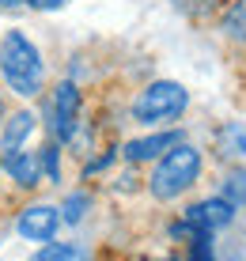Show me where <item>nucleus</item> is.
Returning <instances> with one entry per match:
<instances>
[{"label": "nucleus", "mask_w": 246, "mask_h": 261, "mask_svg": "<svg viewBox=\"0 0 246 261\" xmlns=\"http://www.w3.org/2000/svg\"><path fill=\"white\" fill-rule=\"evenodd\" d=\"M189 106V91L175 80H156V84H148L140 95H136L133 102V121L140 125H170L178 121L182 114H186Z\"/></svg>", "instance_id": "nucleus-3"}, {"label": "nucleus", "mask_w": 246, "mask_h": 261, "mask_svg": "<svg viewBox=\"0 0 246 261\" xmlns=\"http://www.w3.org/2000/svg\"><path fill=\"white\" fill-rule=\"evenodd\" d=\"M0 72H4L8 87L19 98H34L42 91V53L34 49V42L19 31H8L0 38Z\"/></svg>", "instance_id": "nucleus-2"}, {"label": "nucleus", "mask_w": 246, "mask_h": 261, "mask_svg": "<svg viewBox=\"0 0 246 261\" xmlns=\"http://www.w3.org/2000/svg\"><path fill=\"white\" fill-rule=\"evenodd\" d=\"M61 227V208L50 201H34L27 204V208H19V216H15V231H19V239L27 242H53V235H57Z\"/></svg>", "instance_id": "nucleus-5"}, {"label": "nucleus", "mask_w": 246, "mask_h": 261, "mask_svg": "<svg viewBox=\"0 0 246 261\" xmlns=\"http://www.w3.org/2000/svg\"><path fill=\"white\" fill-rule=\"evenodd\" d=\"M159 261H182V257H159Z\"/></svg>", "instance_id": "nucleus-20"}, {"label": "nucleus", "mask_w": 246, "mask_h": 261, "mask_svg": "<svg viewBox=\"0 0 246 261\" xmlns=\"http://www.w3.org/2000/svg\"><path fill=\"white\" fill-rule=\"evenodd\" d=\"M27 261H91L80 242H42Z\"/></svg>", "instance_id": "nucleus-12"}, {"label": "nucleus", "mask_w": 246, "mask_h": 261, "mask_svg": "<svg viewBox=\"0 0 246 261\" xmlns=\"http://www.w3.org/2000/svg\"><path fill=\"white\" fill-rule=\"evenodd\" d=\"M0 167L8 170V178H12L19 190H38V182L45 178V170H42V151H8L4 159H0Z\"/></svg>", "instance_id": "nucleus-7"}, {"label": "nucleus", "mask_w": 246, "mask_h": 261, "mask_svg": "<svg viewBox=\"0 0 246 261\" xmlns=\"http://www.w3.org/2000/svg\"><path fill=\"white\" fill-rule=\"evenodd\" d=\"M220 197H224V201H231L235 208H246V170H242V167L224 170V178H220Z\"/></svg>", "instance_id": "nucleus-13"}, {"label": "nucleus", "mask_w": 246, "mask_h": 261, "mask_svg": "<svg viewBox=\"0 0 246 261\" xmlns=\"http://www.w3.org/2000/svg\"><path fill=\"white\" fill-rule=\"evenodd\" d=\"M87 208H91V193H84V190L68 193L65 204H61V223H80L87 216Z\"/></svg>", "instance_id": "nucleus-14"}, {"label": "nucleus", "mask_w": 246, "mask_h": 261, "mask_svg": "<svg viewBox=\"0 0 246 261\" xmlns=\"http://www.w3.org/2000/svg\"><path fill=\"white\" fill-rule=\"evenodd\" d=\"M0 121H4V98H0Z\"/></svg>", "instance_id": "nucleus-19"}, {"label": "nucleus", "mask_w": 246, "mask_h": 261, "mask_svg": "<svg viewBox=\"0 0 246 261\" xmlns=\"http://www.w3.org/2000/svg\"><path fill=\"white\" fill-rule=\"evenodd\" d=\"M201 174H205L201 148L178 140L170 151H163V155L156 159V170H152V178H148V193L156 197L159 204L178 201L182 193H189L197 186V178H201Z\"/></svg>", "instance_id": "nucleus-1"}, {"label": "nucleus", "mask_w": 246, "mask_h": 261, "mask_svg": "<svg viewBox=\"0 0 246 261\" xmlns=\"http://www.w3.org/2000/svg\"><path fill=\"white\" fill-rule=\"evenodd\" d=\"M182 140V133H152V137H136L125 144V163H152V159H159L163 151H170L175 144Z\"/></svg>", "instance_id": "nucleus-8"}, {"label": "nucleus", "mask_w": 246, "mask_h": 261, "mask_svg": "<svg viewBox=\"0 0 246 261\" xmlns=\"http://www.w3.org/2000/svg\"><path fill=\"white\" fill-rule=\"evenodd\" d=\"M31 133H34V114H31V110L12 114V118H8V125L0 129V151H4V155H8V151H19Z\"/></svg>", "instance_id": "nucleus-9"}, {"label": "nucleus", "mask_w": 246, "mask_h": 261, "mask_svg": "<svg viewBox=\"0 0 246 261\" xmlns=\"http://www.w3.org/2000/svg\"><path fill=\"white\" fill-rule=\"evenodd\" d=\"M182 216H186V220L193 223L197 231H208V235H216V231H224V227H231V223H235V204L224 201V197H205V201L189 204Z\"/></svg>", "instance_id": "nucleus-6"}, {"label": "nucleus", "mask_w": 246, "mask_h": 261, "mask_svg": "<svg viewBox=\"0 0 246 261\" xmlns=\"http://www.w3.org/2000/svg\"><path fill=\"white\" fill-rule=\"evenodd\" d=\"M50 129L61 144H68L80 129V87L72 80H61L50 98Z\"/></svg>", "instance_id": "nucleus-4"}, {"label": "nucleus", "mask_w": 246, "mask_h": 261, "mask_svg": "<svg viewBox=\"0 0 246 261\" xmlns=\"http://www.w3.org/2000/svg\"><path fill=\"white\" fill-rule=\"evenodd\" d=\"M0 170H4V167H0Z\"/></svg>", "instance_id": "nucleus-21"}, {"label": "nucleus", "mask_w": 246, "mask_h": 261, "mask_svg": "<svg viewBox=\"0 0 246 261\" xmlns=\"http://www.w3.org/2000/svg\"><path fill=\"white\" fill-rule=\"evenodd\" d=\"M34 8H42V12H50V8H61V0H31Z\"/></svg>", "instance_id": "nucleus-17"}, {"label": "nucleus", "mask_w": 246, "mask_h": 261, "mask_svg": "<svg viewBox=\"0 0 246 261\" xmlns=\"http://www.w3.org/2000/svg\"><path fill=\"white\" fill-rule=\"evenodd\" d=\"M15 4H19V0H0V8H15Z\"/></svg>", "instance_id": "nucleus-18"}, {"label": "nucleus", "mask_w": 246, "mask_h": 261, "mask_svg": "<svg viewBox=\"0 0 246 261\" xmlns=\"http://www.w3.org/2000/svg\"><path fill=\"white\" fill-rule=\"evenodd\" d=\"M212 4H216V0H182V8H186V12H208Z\"/></svg>", "instance_id": "nucleus-16"}, {"label": "nucleus", "mask_w": 246, "mask_h": 261, "mask_svg": "<svg viewBox=\"0 0 246 261\" xmlns=\"http://www.w3.org/2000/svg\"><path fill=\"white\" fill-rule=\"evenodd\" d=\"M216 151L224 159H246V125L242 121H224L216 129Z\"/></svg>", "instance_id": "nucleus-10"}, {"label": "nucleus", "mask_w": 246, "mask_h": 261, "mask_svg": "<svg viewBox=\"0 0 246 261\" xmlns=\"http://www.w3.org/2000/svg\"><path fill=\"white\" fill-rule=\"evenodd\" d=\"M189 246V254H186V261H216V239L208 235V231H201V235H193L186 242Z\"/></svg>", "instance_id": "nucleus-15"}, {"label": "nucleus", "mask_w": 246, "mask_h": 261, "mask_svg": "<svg viewBox=\"0 0 246 261\" xmlns=\"http://www.w3.org/2000/svg\"><path fill=\"white\" fill-rule=\"evenodd\" d=\"M220 31H224L227 42H235V46H246V0H231V4L224 8Z\"/></svg>", "instance_id": "nucleus-11"}]
</instances>
